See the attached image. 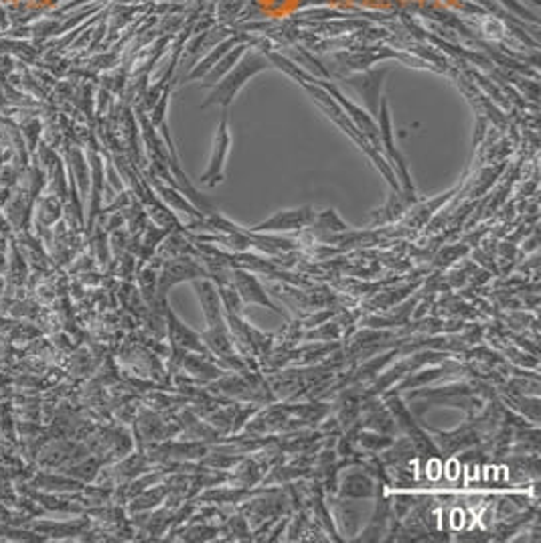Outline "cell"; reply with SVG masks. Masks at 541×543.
I'll list each match as a JSON object with an SVG mask.
<instances>
[{
  "label": "cell",
  "mask_w": 541,
  "mask_h": 543,
  "mask_svg": "<svg viewBox=\"0 0 541 543\" xmlns=\"http://www.w3.org/2000/svg\"><path fill=\"white\" fill-rule=\"evenodd\" d=\"M195 291H197L199 294L201 307H203V313H205L207 324H209V329L203 332V341L209 345V349H211L213 353H218L219 357L229 361V363L235 367H242L235 361L234 343L229 341L227 327H226V323H223L219 292L215 291V286L205 278L203 282H195Z\"/></svg>",
  "instance_id": "obj_1"
},
{
  "label": "cell",
  "mask_w": 541,
  "mask_h": 543,
  "mask_svg": "<svg viewBox=\"0 0 541 543\" xmlns=\"http://www.w3.org/2000/svg\"><path fill=\"white\" fill-rule=\"evenodd\" d=\"M226 114H223L219 130H218V134H215L211 161H209L207 172H205L203 177H201V180H203V183L211 185V187L218 185L219 180L223 179V169H226L227 152H229V132H227V116Z\"/></svg>",
  "instance_id": "obj_5"
},
{
  "label": "cell",
  "mask_w": 541,
  "mask_h": 543,
  "mask_svg": "<svg viewBox=\"0 0 541 543\" xmlns=\"http://www.w3.org/2000/svg\"><path fill=\"white\" fill-rule=\"evenodd\" d=\"M209 274L203 270V268L197 266L195 262H191V260H175V262L167 264V268L163 270V276H161V294H164L169 291L171 286L179 284V282L183 280H203L207 278Z\"/></svg>",
  "instance_id": "obj_6"
},
{
  "label": "cell",
  "mask_w": 541,
  "mask_h": 543,
  "mask_svg": "<svg viewBox=\"0 0 541 543\" xmlns=\"http://www.w3.org/2000/svg\"><path fill=\"white\" fill-rule=\"evenodd\" d=\"M262 68H264V61L259 60V57H250V60H245L240 68L235 69V74L227 76L226 82H221V85L215 88L211 98H209L203 106H209V104L227 106L229 101H232V98L235 96V92L242 88L245 79H248L251 74H256V71H259Z\"/></svg>",
  "instance_id": "obj_2"
},
{
  "label": "cell",
  "mask_w": 541,
  "mask_h": 543,
  "mask_svg": "<svg viewBox=\"0 0 541 543\" xmlns=\"http://www.w3.org/2000/svg\"><path fill=\"white\" fill-rule=\"evenodd\" d=\"M379 116V122H381V139H384V144H386V148L389 150V155H392V158L395 161V166H398V171H400V175H402V179H403V185H406V191L410 193V195H414V187H412V180H410V175H408V169H406V163H403V158L400 156V152L395 150V147H394V140H392V126H389V116H387V110H386V106L381 108V114H378Z\"/></svg>",
  "instance_id": "obj_7"
},
{
  "label": "cell",
  "mask_w": 541,
  "mask_h": 543,
  "mask_svg": "<svg viewBox=\"0 0 541 543\" xmlns=\"http://www.w3.org/2000/svg\"><path fill=\"white\" fill-rule=\"evenodd\" d=\"M232 284L235 286L237 296H240L245 304H259V307H266V308L274 310V313L282 315V310H280L276 304L268 299V294L264 292L262 284L256 280L254 274L235 270L232 272Z\"/></svg>",
  "instance_id": "obj_4"
},
{
  "label": "cell",
  "mask_w": 541,
  "mask_h": 543,
  "mask_svg": "<svg viewBox=\"0 0 541 543\" xmlns=\"http://www.w3.org/2000/svg\"><path fill=\"white\" fill-rule=\"evenodd\" d=\"M169 318H171V337H172V343H175L177 347H180V349H195V351H205V347H203V343L199 341V337L195 335L193 331H189L187 327H183V324H180L179 321H177V316L171 313L169 310Z\"/></svg>",
  "instance_id": "obj_9"
},
{
  "label": "cell",
  "mask_w": 541,
  "mask_h": 543,
  "mask_svg": "<svg viewBox=\"0 0 541 543\" xmlns=\"http://www.w3.org/2000/svg\"><path fill=\"white\" fill-rule=\"evenodd\" d=\"M316 215L310 207L302 209H290V212H280L276 215H272L270 220H266L258 226L251 228V231H290V229H302L308 228L310 223H314Z\"/></svg>",
  "instance_id": "obj_3"
},
{
  "label": "cell",
  "mask_w": 541,
  "mask_h": 543,
  "mask_svg": "<svg viewBox=\"0 0 541 543\" xmlns=\"http://www.w3.org/2000/svg\"><path fill=\"white\" fill-rule=\"evenodd\" d=\"M386 71H381V74H371L367 77H355L351 79V84L355 85V88L363 93V98L367 100V104H370V110L373 116L379 114V85H381V77H384Z\"/></svg>",
  "instance_id": "obj_8"
}]
</instances>
